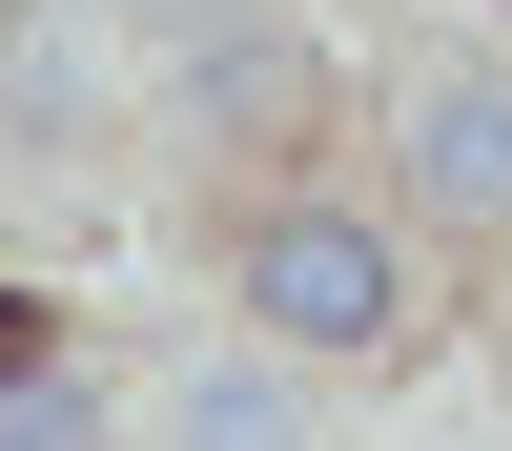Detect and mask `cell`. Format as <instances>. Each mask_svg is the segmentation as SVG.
<instances>
[{
	"label": "cell",
	"mask_w": 512,
	"mask_h": 451,
	"mask_svg": "<svg viewBox=\"0 0 512 451\" xmlns=\"http://www.w3.org/2000/svg\"><path fill=\"white\" fill-rule=\"evenodd\" d=\"M410 205L369 226L349 185H267L226 226V308H246V349H287V369H390L410 328H431V267H410Z\"/></svg>",
	"instance_id": "1"
},
{
	"label": "cell",
	"mask_w": 512,
	"mask_h": 451,
	"mask_svg": "<svg viewBox=\"0 0 512 451\" xmlns=\"http://www.w3.org/2000/svg\"><path fill=\"white\" fill-rule=\"evenodd\" d=\"M390 205L431 246H512V41H451L390 82Z\"/></svg>",
	"instance_id": "2"
},
{
	"label": "cell",
	"mask_w": 512,
	"mask_h": 451,
	"mask_svg": "<svg viewBox=\"0 0 512 451\" xmlns=\"http://www.w3.org/2000/svg\"><path fill=\"white\" fill-rule=\"evenodd\" d=\"M144 451H328V390L287 349H185L144 390Z\"/></svg>",
	"instance_id": "3"
},
{
	"label": "cell",
	"mask_w": 512,
	"mask_h": 451,
	"mask_svg": "<svg viewBox=\"0 0 512 451\" xmlns=\"http://www.w3.org/2000/svg\"><path fill=\"white\" fill-rule=\"evenodd\" d=\"M0 451H123L103 369H82V349H0Z\"/></svg>",
	"instance_id": "4"
},
{
	"label": "cell",
	"mask_w": 512,
	"mask_h": 451,
	"mask_svg": "<svg viewBox=\"0 0 512 451\" xmlns=\"http://www.w3.org/2000/svg\"><path fill=\"white\" fill-rule=\"evenodd\" d=\"M472 21H512V0H472Z\"/></svg>",
	"instance_id": "5"
}]
</instances>
